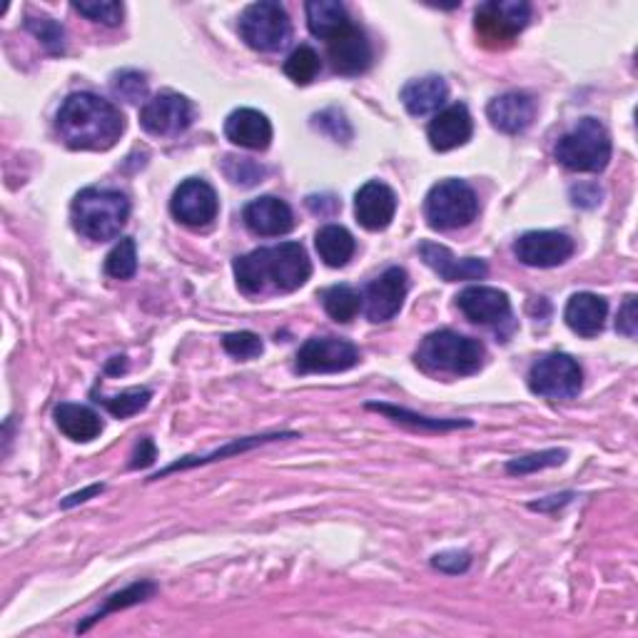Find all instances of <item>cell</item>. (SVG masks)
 I'll list each match as a JSON object with an SVG mask.
<instances>
[{"mask_svg":"<svg viewBox=\"0 0 638 638\" xmlns=\"http://www.w3.org/2000/svg\"><path fill=\"white\" fill-rule=\"evenodd\" d=\"M312 262L300 242L260 247L235 260V280L247 297L295 292L310 280Z\"/></svg>","mask_w":638,"mask_h":638,"instance_id":"6da1fadb","label":"cell"},{"mask_svg":"<svg viewBox=\"0 0 638 638\" xmlns=\"http://www.w3.org/2000/svg\"><path fill=\"white\" fill-rule=\"evenodd\" d=\"M56 128L70 150H110L126 132V118L110 100L92 92H73L58 110Z\"/></svg>","mask_w":638,"mask_h":638,"instance_id":"7a4b0ae2","label":"cell"},{"mask_svg":"<svg viewBox=\"0 0 638 638\" xmlns=\"http://www.w3.org/2000/svg\"><path fill=\"white\" fill-rule=\"evenodd\" d=\"M417 365L429 375L469 377L484 365V345L455 329H439L425 337L417 349Z\"/></svg>","mask_w":638,"mask_h":638,"instance_id":"3957f363","label":"cell"},{"mask_svg":"<svg viewBox=\"0 0 638 638\" xmlns=\"http://www.w3.org/2000/svg\"><path fill=\"white\" fill-rule=\"evenodd\" d=\"M130 218V202L120 190L86 188L73 200V225L82 238L116 240Z\"/></svg>","mask_w":638,"mask_h":638,"instance_id":"277c9868","label":"cell"},{"mask_svg":"<svg viewBox=\"0 0 638 638\" xmlns=\"http://www.w3.org/2000/svg\"><path fill=\"white\" fill-rule=\"evenodd\" d=\"M554 156L566 170L574 172H601L611 160V138L601 120L581 118L574 130L557 142Z\"/></svg>","mask_w":638,"mask_h":638,"instance_id":"5b68a950","label":"cell"},{"mask_svg":"<svg viewBox=\"0 0 638 638\" xmlns=\"http://www.w3.org/2000/svg\"><path fill=\"white\" fill-rule=\"evenodd\" d=\"M479 200L477 192L465 180L449 178L437 182L427 192L425 218L435 230H459L477 220Z\"/></svg>","mask_w":638,"mask_h":638,"instance_id":"8992f818","label":"cell"},{"mask_svg":"<svg viewBox=\"0 0 638 638\" xmlns=\"http://www.w3.org/2000/svg\"><path fill=\"white\" fill-rule=\"evenodd\" d=\"M292 26L287 10L275 3V0H260V3H252L245 8V13L240 16V36L247 46L252 50H260V53H275V50H282L290 40Z\"/></svg>","mask_w":638,"mask_h":638,"instance_id":"52a82bcc","label":"cell"},{"mask_svg":"<svg viewBox=\"0 0 638 638\" xmlns=\"http://www.w3.org/2000/svg\"><path fill=\"white\" fill-rule=\"evenodd\" d=\"M584 387L579 362L569 355H547L529 369V389L544 399H574Z\"/></svg>","mask_w":638,"mask_h":638,"instance_id":"ba28073f","label":"cell"},{"mask_svg":"<svg viewBox=\"0 0 638 638\" xmlns=\"http://www.w3.org/2000/svg\"><path fill=\"white\" fill-rule=\"evenodd\" d=\"M477 33L487 46H509L531 20V6L524 0H489L477 8Z\"/></svg>","mask_w":638,"mask_h":638,"instance_id":"9c48e42d","label":"cell"},{"mask_svg":"<svg viewBox=\"0 0 638 638\" xmlns=\"http://www.w3.org/2000/svg\"><path fill=\"white\" fill-rule=\"evenodd\" d=\"M359 365V349L339 337H312L297 352L295 369L300 375H335Z\"/></svg>","mask_w":638,"mask_h":638,"instance_id":"30bf717a","label":"cell"},{"mask_svg":"<svg viewBox=\"0 0 638 638\" xmlns=\"http://www.w3.org/2000/svg\"><path fill=\"white\" fill-rule=\"evenodd\" d=\"M195 120V106L180 92L165 90L150 98L140 110V126L156 138H175L188 130Z\"/></svg>","mask_w":638,"mask_h":638,"instance_id":"8fae6325","label":"cell"},{"mask_svg":"<svg viewBox=\"0 0 638 638\" xmlns=\"http://www.w3.org/2000/svg\"><path fill=\"white\" fill-rule=\"evenodd\" d=\"M170 210L175 220L188 225V228H208V225L218 218L220 200L210 182L190 178L172 192Z\"/></svg>","mask_w":638,"mask_h":638,"instance_id":"7c38bea8","label":"cell"},{"mask_svg":"<svg viewBox=\"0 0 638 638\" xmlns=\"http://www.w3.org/2000/svg\"><path fill=\"white\" fill-rule=\"evenodd\" d=\"M576 250V242L566 232L557 230H534L524 232L514 242V255L527 267H559Z\"/></svg>","mask_w":638,"mask_h":638,"instance_id":"4fadbf2b","label":"cell"},{"mask_svg":"<svg viewBox=\"0 0 638 638\" xmlns=\"http://www.w3.org/2000/svg\"><path fill=\"white\" fill-rule=\"evenodd\" d=\"M407 297V272L401 267H389L365 292V312L369 322H389L397 317Z\"/></svg>","mask_w":638,"mask_h":638,"instance_id":"5bb4252c","label":"cell"},{"mask_svg":"<svg viewBox=\"0 0 638 638\" xmlns=\"http://www.w3.org/2000/svg\"><path fill=\"white\" fill-rule=\"evenodd\" d=\"M327 56L329 63H332L335 73L339 76H362L372 66V46L365 36L362 28H357L355 23L347 30H342L337 38L327 40Z\"/></svg>","mask_w":638,"mask_h":638,"instance_id":"9a60e30c","label":"cell"},{"mask_svg":"<svg viewBox=\"0 0 638 638\" xmlns=\"http://www.w3.org/2000/svg\"><path fill=\"white\" fill-rule=\"evenodd\" d=\"M357 222L369 232L387 230L397 215V195L389 185L369 180L355 195Z\"/></svg>","mask_w":638,"mask_h":638,"instance_id":"2e32d148","label":"cell"},{"mask_svg":"<svg viewBox=\"0 0 638 638\" xmlns=\"http://www.w3.org/2000/svg\"><path fill=\"white\" fill-rule=\"evenodd\" d=\"M487 118L491 128L504 132V136H519L537 118V100L521 90L504 92L487 106Z\"/></svg>","mask_w":638,"mask_h":638,"instance_id":"e0dca14e","label":"cell"},{"mask_svg":"<svg viewBox=\"0 0 638 638\" xmlns=\"http://www.w3.org/2000/svg\"><path fill=\"white\" fill-rule=\"evenodd\" d=\"M419 255L429 270H435L445 282H469V280H484L489 275V267L479 257H459L451 255L449 247L439 242H421Z\"/></svg>","mask_w":638,"mask_h":638,"instance_id":"ac0fdd59","label":"cell"},{"mask_svg":"<svg viewBox=\"0 0 638 638\" xmlns=\"http://www.w3.org/2000/svg\"><path fill=\"white\" fill-rule=\"evenodd\" d=\"M471 132H475V120L465 102H455L447 110H441L439 116L429 122V146L437 152H449L461 146H467Z\"/></svg>","mask_w":638,"mask_h":638,"instance_id":"d6986e66","label":"cell"},{"mask_svg":"<svg viewBox=\"0 0 638 638\" xmlns=\"http://www.w3.org/2000/svg\"><path fill=\"white\" fill-rule=\"evenodd\" d=\"M457 305L475 325L494 327L507 322L511 315V302L507 292L497 290V287H467V290L457 297Z\"/></svg>","mask_w":638,"mask_h":638,"instance_id":"ffe728a7","label":"cell"},{"mask_svg":"<svg viewBox=\"0 0 638 638\" xmlns=\"http://www.w3.org/2000/svg\"><path fill=\"white\" fill-rule=\"evenodd\" d=\"M242 220L247 228L260 238H280L295 228V215L290 205L285 200L275 198V195H265L247 205L242 212Z\"/></svg>","mask_w":638,"mask_h":638,"instance_id":"44dd1931","label":"cell"},{"mask_svg":"<svg viewBox=\"0 0 638 638\" xmlns=\"http://www.w3.org/2000/svg\"><path fill=\"white\" fill-rule=\"evenodd\" d=\"M225 136L230 142L247 150H267L272 142V126L267 116L255 108L232 110L225 120Z\"/></svg>","mask_w":638,"mask_h":638,"instance_id":"7402d4cb","label":"cell"},{"mask_svg":"<svg viewBox=\"0 0 638 638\" xmlns=\"http://www.w3.org/2000/svg\"><path fill=\"white\" fill-rule=\"evenodd\" d=\"M606 315H609V302L594 292H579L566 302L564 319L576 335L581 337H596L604 329Z\"/></svg>","mask_w":638,"mask_h":638,"instance_id":"603a6c76","label":"cell"},{"mask_svg":"<svg viewBox=\"0 0 638 638\" xmlns=\"http://www.w3.org/2000/svg\"><path fill=\"white\" fill-rule=\"evenodd\" d=\"M449 86L441 76H425L409 80L405 88H401V102L409 116L425 118L429 112H437L447 102Z\"/></svg>","mask_w":638,"mask_h":638,"instance_id":"cb8c5ba5","label":"cell"},{"mask_svg":"<svg viewBox=\"0 0 638 638\" xmlns=\"http://www.w3.org/2000/svg\"><path fill=\"white\" fill-rule=\"evenodd\" d=\"M305 10H307V26H310V33L315 38L332 40L342 33V30L352 26L347 8L342 3H337V0H310Z\"/></svg>","mask_w":638,"mask_h":638,"instance_id":"d4e9b609","label":"cell"},{"mask_svg":"<svg viewBox=\"0 0 638 638\" xmlns=\"http://www.w3.org/2000/svg\"><path fill=\"white\" fill-rule=\"evenodd\" d=\"M56 425L73 441H92L102 431V419L96 411L82 405H70V401L56 407Z\"/></svg>","mask_w":638,"mask_h":638,"instance_id":"484cf974","label":"cell"},{"mask_svg":"<svg viewBox=\"0 0 638 638\" xmlns=\"http://www.w3.org/2000/svg\"><path fill=\"white\" fill-rule=\"evenodd\" d=\"M315 245L327 267H345L349 260H352L355 250H357L352 232L345 230L342 225H327V228L319 230Z\"/></svg>","mask_w":638,"mask_h":638,"instance_id":"4316f807","label":"cell"},{"mask_svg":"<svg viewBox=\"0 0 638 638\" xmlns=\"http://www.w3.org/2000/svg\"><path fill=\"white\" fill-rule=\"evenodd\" d=\"M290 437H297L295 431H280V435H260V437H245V439L232 441V445H228V447H222V449H218V451H212V455H205V457H185V459H180V461H175V465H170L168 469H162L160 475H156V477H152V479H160V477L175 475V471H180V469H190V467H202V465H210V461H218V459H225V457L242 455V451H247V449H255V447H260V445H265V441H275V439H290Z\"/></svg>","mask_w":638,"mask_h":638,"instance_id":"83f0119b","label":"cell"},{"mask_svg":"<svg viewBox=\"0 0 638 638\" xmlns=\"http://www.w3.org/2000/svg\"><path fill=\"white\" fill-rule=\"evenodd\" d=\"M322 305L329 317L347 325L359 315V310H362V297H359V292L352 290L349 285H335L325 290Z\"/></svg>","mask_w":638,"mask_h":638,"instance_id":"f1b7e54d","label":"cell"},{"mask_svg":"<svg viewBox=\"0 0 638 638\" xmlns=\"http://www.w3.org/2000/svg\"><path fill=\"white\" fill-rule=\"evenodd\" d=\"M156 584H150V581H140V584H132L128 586L126 591H120V594H112L108 604L102 606V611H98L96 616H90V619L86 624H80L78 626V631H88L92 624H98L100 619H106L108 614L112 611H120V609H128V606H136V604H142V601H148L156 596Z\"/></svg>","mask_w":638,"mask_h":638,"instance_id":"f546056e","label":"cell"},{"mask_svg":"<svg viewBox=\"0 0 638 638\" xmlns=\"http://www.w3.org/2000/svg\"><path fill=\"white\" fill-rule=\"evenodd\" d=\"M367 407L375 409V411H382V415L392 417V419H397V421H405V425H411V427L439 429V431H445V429H459V427H471V421H465V419H431V417L415 415V411H407V409H401V407L379 405V401H369Z\"/></svg>","mask_w":638,"mask_h":638,"instance_id":"4dcf8cb0","label":"cell"},{"mask_svg":"<svg viewBox=\"0 0 638 638\" xmlns=\"http://www.w3.org/2000/svg\"><path fill=\"white\" fill-rule=\"evenodd\" d=\"M150 399H152L150 389L132 387V389H128V392H120L118 397H102L96 401H100V405L106 407L116 419H128V417H136L138 411L146 409L150 405Z\"/></svg>","mask_w":638,"mask_h":638,"instance_id":"1f68e13d","label":"cell"},{"mask_svg":"<svg viewBox=\"0 0 638 638\" xmlns=\"http://www.w3.org/2000/svg\"><path fill=\"white\" fill-rule=\"evenodd\" d=\"M26 28L33 33L40 43L46 46L48 53L53 56H63L66 53V30L60 23H56L53 18L48 16H26Z\"/></svg>","mask_w":638,"mask_h":638,"instance_id":"d6a6232c","label":"cell"},{"mask_svg":"<svg viewBox=\"0 0 638 638\" xmlns=\"http://www.w3.org/2000/svg\"><path fill=\"white\" fill-rule=\"evenodd\" d=\"M106 272L116 280H130L138 272V250L136 240L126 238L112 247L110 255L106 257Z\"/></svg>","mask_w":638,"mask_h":638,"instance_id":"836d02e7","label":"cell"},{"mask_svg":"<svg viewBox=\"0 0 638 638\" xmlns=\"http://www.w3.org/2000/svg\"><path fill=\"white\" fill-rule=\"evenodd\" d=\"M285 73L297 86H310L319 73V56L310 46H300L285 60Z\"/></svg>","mask_w":638,"mask_h":638,"instance_id":"e575fe53","label":"cell"},{"mask_svg":"<svg viewBox=\"0 0 638 638\" xmlns=\"http://www.w3.org/2000/svg\"><path fill=\"white\" fill-rule=\"evenodd\" d=\"M566 459V451L564 449H547V451H537V455H527L521 459H511L507 465V471L514 477H524V475H534V471L539 469H549V467H557Z\"/></svg>","mask_w":638,"mask_h":638,"instance_id":"d590c367","label":"cell"},{"mask_svg":"<svg viewBox=\"0 0 638 638\" xmlns=\"http://www.w3.org/2000/svg\"><path fill=\"white\" fill-rule=\"evenodd\" d=\"M78 13H82L96 23H102L108 28H116L122 23V16H126V8L122 3H112V0H96V3H76L73 6Z\"/></svg>","mask_w":638,"mask_h":638,"instance_id":"8d00e7d4","label":"cell"},{"mask_svg":"<svg viewBox=\"0 0 638 638\" xmlns=\"http://www.w3.org/2000/svg\"><path fill=\"white\" fill-rule=\"evenodd\" d=\"M225 352L232 355L235 359H255L262 355V339L255 332H232L222 337Z\"/></svg>","mask_w":638,"mask_h":638,"instance_id":"74e56055","label":"cell"},{"mask_svg":"<svg viewBox=\"0 0 638 638\" xmlns=\"http://www.w3.org/2000/svg\"><path fill=\"white\" fill-rule=\"evenodd\" d=\"M112 90H116V96H120L122 100L140 102L148 96V80L146 76L138 73V70H122V73H118L116 80H112Z\"/></svg>","mask_w":638,"mask_h":638,"instance_id":"f35d334b","label":"cell"},{"mask_svg":"<svg viewBox=\"0 0 638 638\" xmlns=\"http://www.w3.org/2000/svg\"><path fill=\"white\" fill-rule=\"evenodd\" d=\"M469 564H471V557L467 551H441L435 559H431V566H435V569L451 574V576L465 574L469 569Z\"/></svg>","mask_w":638,"mask_h":638,"instance_id":"ab89813d","label":"cell"},{"mask_svg":"<svg viewBox=\"0 0 638 638\" xmlns=\"http://www.w3.org/2000/svg\"><path fill=\"white\" fill-rule=\"evenodd\" d=\"M230 165L238 168V172H228V178L238 185H255L257 180L262 178V168L260 165H255L252 160L247 158H228Z\"/></svg>","mask_w":638,"mask_h":638,"instance_id":"60d3db41","label":"cell"},{"mask_svg":"<svg viewBox=\"0 0 638 638\" xmlns=\"http://www.w3.org/2000/svg\"><path fill=\"white\" fill-rule=\"evenodd\" d=\"M636 327H638V315H636V297L629 295L626 297L624 307L619 310V317H616V329L626 337H636Z\"/></svg>","mask_w":638,"mask_h":638,"instance_id":"b9f144b4","label":"cell"},{"mask_svg":"<svg viewBox=\"0 0 638 638\" xmlns=\"http://www.w3.org/2000/svg\"><path fill=\"white\" fill-rule=\"evenodd\" d=\"M156 459H158L156 441H152V439H140V445L136 447V455H132L130 469H146V467H150Z\"/></svg>","mask_w":638,"mask_h":638,"instance_id":"7bdbcfd3","label":"cell"},{"mask_svg":"<svg viewBox=\"0 0 638 638\" xmlns=\"http://www.w3.org/2000/svg\"><path fill=\"white\" fill-rule=\"evenodd\" d=\"M102 489V484H92V487H88V489H82V491H78V494H70V497L60 504V507L63 509H73V507H78V504H82V501H88L90 497H96V494H100Z\"/></svg>","mask_w":638,"mask_h":638,"instance_id":"ee69618b","label":"cell"},{"mask_svg":"<svg viewBox=\"0 0 638 638\" xmlns=\"http://www.w3.org/2000/svg\"><path fill=\"white\" fill-rule=\"evenodd\" d=\"M574 499V494H559V497H549L544 501H534L529 504V509L534 511H554L557 507H564V504H569Z\"/></svg>","mask_w":638,"mask_h":638,"instance_id":"f6af8a7d","label":"cell"}]
</instances>
